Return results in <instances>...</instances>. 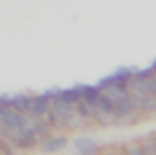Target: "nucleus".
Returning a JSON list of instances; mask_svg holds the SVG:
<instances>
[{"instance_id":"f257e3e1","label":"nucleus","mask_w":156,"mask_h":155,"mask_svg":"<svg viewBox=\"0 0 156 155\" xmlns=\"http://www.w3.org/2000/svg\"><path fill=\"white\" fill-rule=\"evenodd\" d=\"M0 119H2V125L7 127L9 130L25 128V116H23L21 112H18L16 109L0 107Z\"/></svg>"},{"instance_id":"f03ea898","label":"nucleus","mask_w":156,"mask_h":155,"mask_svg":"<svg viewBox=\"0 0 156 155\" xmlns=\"http://www.w3.org/2000/svg\"><path fill=\"white\" fill-rule=\"evenodd\" d=\"M50 100L44 93L43 95H37V96H32V104H30L29 114L34 118H41L43 114H48L50 111Z\"/></svg>"},{"instance_id":"7ed1b4c3","label":"nucleus","mask_w":156,"mask_h":155,"mask_svg":"<svg viewBox=\"0 0 156 155\" xmlns=\"http://www.w3.org/2000/svg\"><path fill=\"white\" fill-rule=\"evenodd\" d=\"M73 146L78 150V153L82 155H94L98 152V143L92 137L87 136H80L73 139Z\"/></svg>"},{"instance_id":"20e7f679","label":"nucleus","mask_w":156,"mask_h":155,"mask_svg":"<svg viewBox=\"0 0 156 155\" xmlns=\"http://www.w3.org/2000/svg\"><path fill=\"white\" fill-rule=\"evenodd\" d=\"M58 98H60V100H64V102H68V104H71V105H76L78 102L82 100V84L62 89Z\"/></svg>"},{"instance_id":"39448f33","label":"nucleus","mask_w":156,"mask_h":155,"mask_svg":"<svg viewBox=\"0 0 156 155\" xmlns=\"http://www.w3.org/2000/svg\"><path fill=\"white\" fill-rule=\"evenodd\" d=\"M114 102H115V105H114V116L115 118H124L128 114H131L133 109H135V105L131 104L129 96L119 98V100H114Z\"/></svg>"},{"instance_id":"423d86ee","label":"nucleus","mask_w":156,"mask_h":155,"mask_svg":"<svg viewBox=\"0 0 156 155\" xmlns=\"http://www.w3.org/2000/svg\"><path fill=\"white\" fill-rule=\"evenodd\" d=\"M68 145V139L62 136H57V137H50L46 139L43 146H41V150L44 152V153H53V152H57V150H62L64 146Z\"/></svg>"},{"instance_id":"0eeeda50","label":"nucleus","mask_w":156,"mask_h":155,"mask_svg":"<svg viewBox=\"0 0 156 155\" xmlns=\"http://www.w3.org/2000/svg\"><path fill=\"white\" fill-rule=\"evenodd\" d=\"M101 96V91L96 86H89V84H82V100H85L87 104L96 107L98 100Z\"/></svg>"},{"instance_id":"6e6552de","label":"nucleus","mask_w":156,"mask_h":155,"mask_svg":"<svg viewBox=\"0 0 156 155\" xmlns=\"http://www.w3.org/2000/svg\"><path fill=\"white\" fill-rule=\"evenodd\" d=\"M53 111H55L58 116L64 119V121H68L69 118L75 114L73 105L68 104V102H64V100H60V98H55V100H53Z\"/></svg>"},{"instance_id":"1a4fd4ad","label":"nucleus","mask_w":156,"mask_h":155,"mask_svg":"<svg viewBox=\"0 0 156 155\" xmlns=\"http://www.w3.org/2000/svg\"><path fill=\"white\" fill-rule=\"evenodd\" d=\"M114 105H115L114 98L101 93V96H99V100H98V104H96L94 109H98V111L103 112V114H114Z\"/></svg>"},{"instance_id":"9d476101","label":"nucleus","mask_w":156,"mask_h":155,"mask_svg":"<svg viewBox=\"0 0 156 155\" xmlns=\"http://www.w3.org/2000/svg\"><path fill=\"white\" fill-rule=\"evenodd\" d=\"M36 143H37V136H36L34 128H27V130H25V134L20 137V141L16 143V146L21 148V150H27V148H32Z\"/></svg>"},{"instance_id":"9b49d317","label":"nucleus","mask_w":156,"mask_h":155,"mask_svg":"<svg viewBox=\"0 0 156 155\" xmlns=\"http://www.w3.org/2000/svg\"><path fill=\"white\" fill-rule=\"evenodd\" d=\"M30 104H32V98L30 96H23V95H16L14 96V109L18 112H27L29 114Z\"/></svg>"},{"instance_id":"f8f14e48","label":"nucleus","mask_w":156,"mask_h":155,"mask_svg":"<svg viewBox=\"0 0 156 155\" xmlns=\"http://www.w3.org/2000/svg\"><path fill=\"white\" fill-rule=\"evenodd\" d=\"M75 112L80 118H89V116L94 114V107L90 105V104H87L85 100H80L76 105H75Z\"/></svg>"},{"instance_id":"ddd939ff","label":"nucleus","mask_w":156,"mask_h":155,"mask_svg":"<svg viewBox=\"0 0 156 155\" xmlns=\"http://www.w3.org/2000/svg\"><path fill=\"white\" fill-rule=\"evenodd\" d=\"M34 132L36 136H41V137H46L50 134V128H48V121L46 119H36L34 121Z\"/></svg>"},{"instance_id":"4468645a","label":"nucleus","mask_w":156,"mask_h":155,"mask_svg":"<svg viewBox=\"0 0 156 155\" xmlns=\"http://www.w3.org/2000/svg\"><path fill=\"white\" fill-rule=\"evenodd\" d=\"M153 77H154V70H153V66H149V68H142V70H135V78H138V80L151 82Z\"/></svg>"},{"instance_id":"2eb2a0df","label":"nucleus","mask_w":156,"mask_h":155,"mask_svg":"<svg viewBox=\"0 0 156 155\" xmlns=\"http://www.w3.org/2000/svg\"><path fill=\"white\" fill-rule=\"evenodd\" d=\"M46 121H48L50 127H60V123H64V119L58 116L53 109H50L48 111V114H46Z\"/></svg>"},{"instance_id":"dca6fc26","label":"nucleus","mask_w":156,"mask_h":155,"mask_svg":"<svg viewBox=\"0 0 156 155\" xmlns=\"http://www.w3.org/2000/svg\"><path fill=\"white\" fill-rule=\"evenodd\" d=\"M149 93L156 96V78H153V80L149 82Z\"/></svg>"},{"instance_id":"f3484780","label":"nucleus","mask_w":156,"mask_h":155,"mask_svg":"<svg viewBox=\"0 0 156 155\" xmlns=\"http://www.w3.org/2000/svg\"><path fill=\"white\" fill-rule=\"evenodd\" d=\"M151 66H153V70H154V75H156V59L153 61V64H151Z\"/></svg>"},{"instance_id":"a211bd4d","label":"nucleus","mask_w":156,"mask_h":155,"mask_svg":"<svg viewBox=\"0 0 156 155\" xmlns=\"http://www.w3.org/2000/svg\"><path fill=\"white\" fill-rule=\"evenodd\" d=\"M154 155H156V152H154Z\"/></svg>"}]
</instances>
